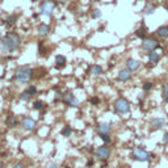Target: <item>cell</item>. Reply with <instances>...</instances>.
Listing matches in <instances>:
<instances>
[{"label":"cell","instance_id":"8fae6325","mask_svg":"<svg viewBox=\"0 0 168 168\" xmlns=\"http://www.w3.org/2000/svg\"><path fill=\"white\" fill-rule=\"evenodd\" d=\"M22 127L28 131H32L36 129V121L32 118V117H25L24 120H22Z\"/></svg>","mask_w":168,"mask_h":168},{"label":"cell","instance_id":"4316f807","mask_svg":"<svg viewBox=\"0 0 168 168\" xmlns=\"http://www.w3.org/2000/svg\"><path fill=\"white\" fill-rule=\"evenodd\" d=\"M99 135H100V138H101L103 141L105 142V144H106V143H109V142L112 141L110 137H109V134H99Z\"/></svg>","mask_w":168,"mask_h":168},{"label":"cell","instance_id":"2e32d148","mask_svg":"<svg viewBox=\"0 0 168 168\" xmlns=\"http://www.w3.org/2000/svg\"><path fill=\"white\" fill-rule=\"evenodd\" d=\"M155 11H156V5L151 4V3H147L146 5H144V8H143V11H142V13H143V15H146V16H150V15L155 13Z\"/></svg>","mask_w":168,"mask_h":168},{"label":"cell","instance_id":"7c38bea8","mask_svg":"<svg viewBox=\"0 0 168 168\" xmlns=\"http://www.w3.org/2000/svg\"><path fill=\"white\" fill-rule=\"evenodd\" d=\"M139 67H141V62L139 60H137V59H133V58H129L127 60H126V69H129L130 71H137Z\"/></svg>","mask_w":168,"mask_h":168},{"label":"cell","instance_id":"cb8c5ba5","mask_svg":"<svg viewBox=\"0 0 168 168\" xmlns=\"http://www.w3.org/2000/svg\"><path fill=\"white\" fill-rule=\"evenodd\" d=\"M71 134H72V129H71L70 126H66L63 130H62V135H63V137H70Z\"/></svg>","mask_w":168,"mask_h":168},{"label":"cell","instance_id":"e0dca14e","mask_svg":"<svg viewBox=\"0 0 168 168\" xmlns=\"http://www.w3.org/2000/svg\"><path fill=\"white\" fill-rule=\"evenodd\" d=\"M156 34H158L160 38H163V40H167L168 38V26H160L158 28V30H156Z\"/></svg>","mask_w":168,"mask_h":168},{"label":"cell","instance_id":"ffe728a7","mask_svg":"<svg viewBox=\"0 0 168 168\" xmlns=\"http://www.w3.org/2000/svg\"><path fill=\"white\" fill-rule=\"evenodd\" d=\"M91 74H92L93 76L101 75V74H103V67L99 66V64H93V66L91 67Z\"/></svg>","mask_w":168,"mask_h":168},{"label":"cell","instance_id":"ba28073f","mask_svg":"<svg viewBox=\"0 0 168 168\" xmlns=\"http://www.w3.org/2000/svg\"><path fill=\"white\" fill-rule=\"evenodd\" d=\"M62 101H63L64 104H67L69 106H72V108H76V106L79 105V101H77V99H76L71 92H67V93L63 95Z\"/></svg>","mask_w":168,"mask_h":168},{"label":"cell","instance_id":"5bb4252c","mask_svg":"<svg viewBox=\"0 0 168 168\" xmlns=\"http://www.w3.org/2000/svg\"><path fill=\"white\" fill-rule=\"evenodd\" d=\"M37 32H38V34L45 37V36H47L49 33H50V26L47 24H40L37 28Z\"/></svg>","mask_w":168,"mask_h":168},{"label":"cell","instance_id":"44dd1931","mask_svg":"<svg viewBox=\"0 0 168 168\" xmlns=\"http://www.w3.org/2000/svg\"><path fill=\"white\" fill-rule=\"evenodd\" d=\"M30 99H32V93L28 91V89H25V91L20 95V100H21V101H29Z\"/></svg>","mask_w":168,"mask_h":168},{"label":"cell","instance_id":"52a82bcc","mask_svg":"<svg viewBox=\"0 0 168 168\" xmlns=\"http://www.w3.org/2000/svg\"><path fill=\"white\" fill-rule=\"evenodd\" d=\"M150 125H151V129H153V130H160V129L166 127V125H167V120L163 118V117H156V118H153V120H151Z\"/></svg>","mask_w":168,"mask_h":168},{"label":"cell","instance_id":"4dcf8cb0","mask_svg":"<svg viewBox=\"0 0 168 168\" xmlns=\"http://www.w3.org/2000/svg\"><path fill=\"white\" fill-rule=\"evenodd\" d=\"M89 101H91L92 105H97V104L100 103V99H99V97H92L91 100H89Z\"/></svg>","mask_w":168,"mask_h":168},{"label":"cell","instance_id":"5b68a950","mask_svg":"<svg viewBox=\"0 0 168 168\" xmlns=\"http://www.w3.org/2000/svg\"><path fill=\"white\" fill-rule=\"evenodd\" d=\"M158 47H159V41L153 37H146L144 40H142V49L144 51L151 53V51H155Z\"/></svg>","mask_w":168,"mask_h":168},{"label":"cell","instance_id":"e575fe53","mask_svg":"<svg viewBox=\"0 0 168 168\" xmlns=\"http://www.w3.org/2000/svg\"><path fill=\"white\" fill-rule=\"evenodd\" d=\"M163 100H164V103H166V104H167V105H168V96H166V97H164V99H163Z\"/></svg>","mask_w":168,"mask_h":168},{"label":"cell","instance_id":"f546056e","mask_svg":"<svg viewBox=\"0 0 168 168\" xmlns=\"http://www.w3.org/2000/svg\"><path fill=\"white\" fill-rule=\"evenodd\" d=\"M28 91H29V92L32 93V96H34V95L37 93V88H36L34 86H30L29 88H28Z\"/></svg>","mask_w":168,"mask_h":168},{"label":"cell","instance_id":"9c48e42d","mask_svg":"<svg viewBox=\"0 0 168 168\" xmlns=\"http://www.w3.org/2000/svg\"><path fill=\"white\" fill-rule=\"evenodd\" d=\"M96 156L100 160H106L110 156V148L106 146V144H104V146H101V147H99L96 150Z\"/></svg>","mask_w":168,"mask_h":168},{"label":"cell","instance_id":"ac0fdd59","mask_svg":"<svg viewBox=\"0 0 168 168\" xmlns=\"http://www.w3.org/2000/svg\"><path fill=\"white\" fill-rule=\"evenodd\" d=\"M135 36L138 38H141V40H144V38L147 37V29L144 26H141V28H138V29L135 30Z\"/></svg>","mask_w":168,"mask_h":168},{"label":"cell","instance_id":"484cf974","mask_svg":"<svg viewBox=\"0 0 168 168\" xmlns=\"http://www.w3.org/2000/svg\"><path fill=\"white\" fill-rule=\"evenodd\" d=\"M43 106H45V104L42 101H34V103H33V108H34L36 110H41Z\"/></svg>","mask_w":168,"mask_h":168},{"label":"cell","instance_id":"603a6c76","mask_svg":"<svg viewBox=\"0 0 168 168\" xmlns=\"http://www.w3.org/2000/svg\"><path fill=\"white\" fill-rule=\"evenodd\" d=\"M142 88H143L144 92H148V91H151V89L154 88V83H153V82H144L143 86H142Z\"/></svg>","mask_w":168,"mask_h":168},{"label":"cell","instance_id":"8992f818","mask_svg":"<svg viewBox=\"0 0 168 168\" xmlns=\"http://www.w3.org/2000/svg\"><path fill=\"white\" fill-rule=\"evenodd\" d=\"M133 158L137 161H148L150 154L143 147H135L133 150Z\"/></svg>","mask_w":168,"mask_h":168},{"label":"cell","instance_id":"7a4b0ae2","mask_svg":"<svg viewBox=\"0 0 168 168\" xmlns=\"http://www.w3.org/2000/svg\"><path fill=\"white\" fill-rule=\"evenodd\" d=\"M33 77V70L30 67H20L16 71V82L17 83H29Z\"/></svg>","mask_w":168,"mask_h":168},{"label":"cell","instance_id":"3957f363","mask_svg":"<svg viewBox=\"0 0 168 168\" xmlns=\"http://www.w3.org/2000/svg\"><path fill=\"white\" fill-rule=\"evenodd\" d=\"M114 112L117 114H126L130 112V103L125 97H120L114 101Z\"/></svg>","mask_w":168,"mask_h":168},{"label":"cell","instance_id":"4fadbf2b","mask_svg":"<svg viewBox=\"0 0 168 168\" xmlns=\"http://www.w3.org/2000/svg\"><path fill=\"white\" fill-rule=\"evenodd\" d=\"M112 130V125L108 124V122H104V124H100L97 126V131L99 134H109Z\"/></svg>","mask_w":168,"mask_h":168},{"label":"cell","instance_id":"d590c367","mask_svg":"<svg viewBox=\"0 0 168 168\" xmlns=\"http://www.w3.org/2000/svg\"><path fill=\"white\" fill-rule=\"evenodd\" d=\"M60 2H63V3H64V2H66V0H60Z\"/></svg>","mask_w":168,"mask_h":168},{"label":"cell","instance_id":"7402d4cb","mask_svg":"<svg viewBox=\"0 0 168 168\" xmlns=\"http://www.w3.org/2000/svg\"><path fill=\"white\" fill-rule=\"evenodd\" d=\"M7 124H8L11 127H15V126H17V118H16L15 116H11V117H8V120H7Z\"/></svg>","mask_w":168,"mask_h":168},{"label":"cell","instance_id":"83f0119b","mask_svg":"<svg viewBox=\"0 0 168 168\" xmlns=\"http://www.w3.org/2000/svg\"><path fill=\"white\" fill-rule=\"evenodd\" d=\"M16 20H17V16H16V15H12V16H9V17L7 19V22H8L9 25H13L15 22H16Z\"/></svg>","mask_w":168,"mask_h":168},{"label":"cell","instance_id":"6da1fadb","mask_svg":"<svg viewBox=\"0 0 168 168\" xmlns=\"http://www.w3.org/2000/svg\"><path fill=\"white\" fill-rule=\"evenodd\" d=\"M21 38L17 33H8L0 40V47L4 53H13L20 47Z\"/></svg>","mask_w":168,"mask_h":168},{"label":"cell","instance_id":"d4e9b609","mask_svg":"<svg viewBox=\"0 0 168 168\" xmlns=\"http://www.w3.org/2000/svg\"><path fill=\"white\" fill-rule=\"evenodd\" d=\"M91 17L92 19H100V17H101V11H100V9H93L92 11V15H91Z\"/></svg>","mask_w":168,"mask_h":168},{"label":"cell","instance_id":"30bf717a","mask_svg":"<svg viewBox=\"0 0 168 168\" xmlns=\"http://www.w3.org/2000/svg\"><path fill=\"white\" fill-rule=\"evenodd\" d=\"M131 76H133V71H130L129 69H124V70H121L118 72L117 79H118L120 82H129L131 79Z\"/></svg>","mask_w":168,"mask_h":168},{"label":"cell","instance_id":"9a60e30c","mask_svg":"<svg viewBox=\"0 0 168 168\" xmlns=\"http://www.w3.org/2000/svg\"><path fill=\"white\" fill-rule=\"evenodd\" d=\"M148 62L153 64V66H155V64H158L159 63V60H160V55L158 54V53H155V51H151V53H148Z\"/></svg>","mask_w":168,"mask_h":168},{"label":"cell","instance_id":"836d02e7","mask_svg":"<svg viewBox=\"0 0 168 168\" xmlns=\"http://www.w3.org/2000/svg\"><path fill=\"white\" fill-rule=\"evenodd\" d=\"M49 168H58V166H57V164H55V163H51V164H50V166H49Z\"/></svg>","mask_w":168,"mask_h":168},{"label":"cell","instance_id":"d6986e66","mask_svg":"<svg viewBox=\"0 0 168 168\" xmlns=\"http://www.w3.org/2000/svg\"><path fill=\"white\" fill-rule=\"evenodd\" d=\"M55 63H57V69H62L66 66V58L63 55H57L55 57Z\"/></svg>","mask_w":168,"mask_h":168},{"label":"cell","instance_id":"8d00e7d4","mask_svg":"<svg viewBox=\"0 0 168 168\" xmlns=\"http://www.w3.org/2000/svg\"><path fill=\"white\" fill-rule=\"evenodd\" d=\"M0 168H2V163H0Z\"/></svg>","mask_w":168,"mask_h":168},{"label":"cell","instance_id":"1f68e13d","mask_svg":"<svg viewBox=\"0 0 168 168\" xmlns=\"http://www.w3.org/2000/svg\"><path fill=\"white\" fill-rule=\"evenodd\" d=\"M163 142H164V143H168V131H166V134L163 135Z\"/></svg>","mask_w":168,"mask_h":168},{"label":"cell","instance_id":"d6a6232c","mask_svg":"<svg viewBox=\"0 0 168 168\" xmlns=\"http://www.w3.org/2000/svg\"><path fill=\"white\" fill-rule=\"evenodd\" d=\"M13 168H25V167L22 166L21 163H17V164H15V167H13Z\"/></svg>","mask_w":168,"mask_h":168},{"label":"cell","instance_id":"277c9868","mask_svg":"<svg viewBox=\"0 0 168 168\" xmlns=\"http://www.w3.org/2000/svg\"><path fill=\"white\" fill-rule=\"evenodd\" d=\"M55 8H57V4L53 0H45L40 5V12L46 17H50V16H53Z\"/></svg>","mask_w":168,"mask_h":168},{"label":"cell","instance_id":"f1b7e54d","mask_svg":"<svg viewBox=\"0 0 168 168\" xmlns=\"http://www.w3.org/2000/svg\"><path fill=\"white\" fill-rule=\"evenodd\" d=\"M161 96H163V99L168 96V84H164L163 88H161Z\"/></svg>","mask_w":168,"mask_h":168}]
</instances>
